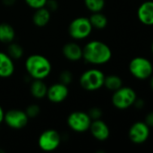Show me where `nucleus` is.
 Instances as JSON below:
<instances>
[{"instance_id": "obj_12", "label": "nucleus", "mask_w": 153, "mask_h": 153, "mask_svg": "<svg viewBox=\"0 0 153 153\" xmlns=\"http://www.w3.org/2000/svg\"><path fill=\"white\" fill-rule=\"evenodd\" d=\"M61 54L68 61L77 63L83 59V47L76 40L69 41L63 45Z\"/></svg>"}, {"instance_id": "obj_14", "label": "nucleus", "mask_w": 153, "mask_h": 153, "mask_svg": "<svg viewBox=\"0 0 153 153\" xmlns=\"http://www.w3.org/2000/svg\"><path fill=\"white\" fill-rule=\"evenodd\" d=\"M15 72L14 61L5 51H0V79H8Z\"/></svg>"}, {"instance_id": "obj_15", "label": "nucleus", "mask_w": 153, "mask_h": 153, "mask_svg": "<svg viewBox=\"0 0 153 153\" xmlns=\"http://www.w3.org/2000/svg\"><path fill=\"white\" fill-rule=\"evenodd\" d=\"M139 21L147 26L153 25V1L143 2L137 10Z\"/></svg>"}, {"instance_id": "obj_26", "label": "nucleus", "mask_w": 153, "mask_h": 153, "mask_svg": "<svg viewBox=\"0 0 153 153\" xmlns=\"http://www.w3.org/2000/svg\"><path fill=\"white\" fill-rule=\"evenodd\" d=\"M25 4L31 9L36 10L41 7H44L46 5L47 0H24Z\"/></svg>"}, {"instance_id": "obj_3", "label": "nucleus", "mask_w": 153, "mask_h": 153, "mask_svg": "<svg viewBox=\"0 0 153 153\" xmlns=\"http://www.w3.org/2000/svg\"><path fill=\"white\" fill-rule=\"evenodd\" d=\"M106 74L98 68H90L84 71L78 79L80 87L88 92L97 91L104 87Z\"/></svg>"}, {"instance_id": "obj_25", "label": "nucleus", "mask_w": 153, "mask_h": 153, "mask_svg": "<svg viewBox=\"0 0 153 153\" xmlns=\"http://www.w3.org/2000/svg\"><path fill=\"white\" fill-rule=\"evenodd\" d=\"M87 112L88 116L90 117L91 120L101 119L103 117V110L99 107H92Z\"/></svg>"}, {"instance_id": "obj_27", "label": "nucleus", "mask_w": 153, "mask_h": 153, "mask_svg": "<svg viewBox=\"0 0 153 153\" xmlns=\"http://www.w3.org/2000/svg\"><path fill=\"white\" fill-rule=\"evenodd\" d=\"M45 7L48 8L51 13H54L60 8V3L58 0H47Z\"/></svg>"}, {"instance_id": "obj_21", "label": "nucleus", "mask_w": 153, "mask_h": 153, "mask_svg": "<svg viewBox=\"0 0 153 153\" xmlns=\"http://www.w3.org/2000/svg\"><path fill=\"white\" fill-rule=\"evenodd\" d=\"M123 86V80L120 76L116 74H109L105 76V81H104V87L110 91H115L121 88Z\"/></svg>"}, {"instance_id": "obj_4", "label": "nucleus", "mask_w": 153, "mask_h": 153, "mask_svg": "<svg viewBox=\"0 0 153 153\" xmlns=\"http://www.w3.org/2000/svg\"><path fill=\"white\" fill-rule=\"evenodd\" d=\"M93 30L94 28L89 18L86 16H78L74 18L68 26L69 36L76 41L87 39L91 35Z\"/></svg>"}, {"instance_id": "obj_30", "label": "nucleus", "mask_w": 153, "mask_h": 153, "mask_svg": "<svg viewBox=\"0 0 153 153\" xmlns=\"http://www.w3.org/2000/svg\"><path fill=\"white\" fill-rule=\"evenodd\" d=\"M133 106H135L137 108H142L144 106V101L142 100H139L137 98L136 100H135V102H134V104H133Z\"/></svg>"}, {"instance_id": "obj_5", "label": "nucleus", "mask_w": 153, "mask_h": 153, "mask_svg": "<svg viewBox=\"0 0 153 153\" xmlns=\"http://www.w3.org/2000/svg\"><path fill=\"white\" fill-rule=\"evenodd\" d=\"M136 99V91L132 87L123 85L121 88L113 92L111 101L115 108L124 110L133 106Z\"/></svg>"}, {"instance_id": "obj_33", "label": "nucleus", "mask_w": 153, "mask_h": 153, "mask_svg": "<svg viewBox=\"0 0 153 153\" xmlns=\"http://www.w3.org/2000/svg\"><path fill=\"white\" fill-rule=\"evenodd\" d=\"M151 52H152V54H153V41H152V43H151Z\"/></svg>"}, {"instance_id": "obj_7", "label": "nucleus", "mask_w": 153, "mask_h": 153, "mask_svg": "<svg viewBox=\"0 0 153 153\" xmlns=\"http://www.w3.org/2000/svg\"><path fill=\"white\" fill-rule=\"evenodd\" d=\"M130 74L138 80H147L153 74L152 63L142 56H136L129 63Z\"/></svg>"}, {"instance_id": "obj_6", "label": "nucleus", "mask_w": 153, "mask_h": 153, "mask_svg": "<svg viewBox=\"0 0 153 153\" xmlns=\"http://www.w3.org/2000/svg\"><path fill=\"white\" fill-rule=\"evenodd\" d=\"M62 137L60 133L53 128H49L41 133L38 137L37 144L41 151L51 152L56 151L61 143Z\"/></svg>"}, {"instance_id": "obj_1", "label": "nucleus", "mask_w": 153, "mask_h": 153, "mask_svg": "<svg viewBox=\"0 0 153 153\" xmlns=\"http://www.w3.org/2000/svg\"><path fill=\"white\" fill-rule=\"evenodd\" d=\"M112 56L111 48L101 40H89L83 47V60L92 65H106L111 60Z\"/></svg>"}, {"instance_id": "obj_20", "label": "nucleus", "mask_w": 153, "mask_h": 153, "mask_svg": "<svg viewBox=\"0 0 153 153\" xmlns=\"http://www.w3.org/2000/svg\"><path fill=\"white\" fill-rule=\"evenodd\" d=\"M88 18H89V21H90L93 28L96 29V30H104L108 24L107 17L102 12L91 13V14Z\"/></svg>"}, {"instance_id": "obj_17", "label": "nucleus", "mask_w": 153, "mask_h": 153, "mask_svg": "<svg viewBox=\"0 0 153 153\" xmlns=\"http://www.w3.org/2000/svg\"><path fill=\"white\" fill-rule=\"evenodd\" d=\"M48 90V85L44 80L32 79V82L29 85V91L32 97L35 100H41L46 98Z\"/></svg>"}, {"instance_id": "obj_9", "label": "nucleus", "mask_w": 153, "mask_h": 153, "mask_svg": "<svg viewBox=\"0 0 153 153\" xmlns=\"http://www.w3.org/2000/svg\"><path fill=\"white\" fill-rule=\"evenodd\" d=\"M30 118L25 111L21 108H10L5 111L4 124L13 130H21L25 128L29 124Z\"/></svg>"}, {"instance_id": "obj_16", "label": "nucleus", "mask_w": 153, "mask_h": 153, "mask_svg": "<svg viewBox=\"0 0 153 153\" xmlns=\"http://www.w3.org/2000/svg\"><path fill=\"white\" fill-rule=\"evenodd\" d=\"M51 15L52 13L48 8H46L45 6L41 7L34 10L32 16V22L33 25L37 28H44L50 23L51 20Z\"/></svg>"}, {"instance_id": "obj_23", "label": "nucleus", "mask_w": 153, "mask_h": 153, "mask_svg": "<svg viewBox=\"0 0 153 153\" xmlns=\"http://www.w3.org/2000/svg\"><path fill=\"white\" fill-rule=\"evenodd\" d=\"M73 80H74L73 73L70 70H68V69L62 70L60 73L59 76H58V82H61L63 84H66L68 86L69 84H71Z\"/></svg>"}, {"instance_id": "obj_2", "label": "nucleus", "mask_w": 153, "mask_h": 153, "mask_svg": "<svg viewBox=\"0 0 153 153\" xmlns=\"http://www.w3.org/2000/svg\"><path fill=\"white\" fill-rule=\"evenodd\" d=\"M52 63L41 54H32L24 60V69L31 79L45 80L52 73Z\"/></svg>"}, {"instance_id": "obj_22", "label": "nucleus", "mask_w": 153, "mask_h": 153, "mask_svg": "<svg viewBox=\"0 0 153 153\" xmlns=\"http://www.w3.org/2000/svg\"><path fill=\"white\" fill-rule=\"evenodd\" d=\"M85 7L90 13L102 12L106 6V0H83Z\"/></svg>"}, {"instance_id": "obj_18", "label": "nucleus", "mask_w": 153, "mask_h": 153, "mask_svg": "<svg viewBox=\"0 0 153 153\" xmlns=\"http://www.w3.org/2000/svg\"><path fill=\"white\" fill-rule=\"evenodd\" d=\"M16 37L15 29L12 24L7 22H0V42L3 44H8L14 41Z\"/></svg>"}, {"instance_id": "obj_8", "label": "nucleus", "mask_w": 153, "mask_h": 153, "mask_svg": "<svg viewBox=\"0 0 153 153\" xmlns=\"http://www.w3.org/2000/svg\"><path fill=\"white\" fill-rule=\"evenodd\" d=\"M91 122L92 120L86 111H73L67 117L68 127L77 134H84L87 132Z\"/></svg>"}, {"instance_id": "obj_11", "label": "nucleus", "mask_w": 153, "mask_h": 153, "mask_svg": "<svg viewBox=\"0 0 153 153\" xmlns=\"http://www.w3.org/2000/svg\"><path fill=\"white\" fill-rule=\"evenodd\" d=\"M69 95V86L60 82H54L48 86L46 99L53 104H60L64 102Z\"/></svg>"}, {"instance_id": "obj_32", "label": "nucleus", "mask_w": 153, "mask_h": 153, "mask_svg": "<svg viewBox=\"0 0 153 153\" xmlns=\"http://www.w3.org/2000/svg\"><path fill=\"white\" fill-rule=\"evenodd\" d=\"M150 78H151V81H150V86H151V89L152 90V91H153V75H151Z\"/></svg>"}, {"instance_id": "obj_13", "label": "nucleus", "mask_w": 153, "mask_h": 153, "mask_svg": "<svg viewBox=\"0 0 153 153\" xmlns=\"http://www.w3.org/2000/svg\"><path fill=\"white\" fill-rule=\"evenodd\" d=\"M88 131L92 137L98 142H106L110 137V128L102 118L92 120Z\"/></svg>"}, {"instance_id": "obj_24", "label": "nucleus", "mask_w": 153, "mask_h": 153, "mask_svg": "<svg viewBox=\"0 0 153 153\" xmlns=\"http://www.w3.org/2000/svg\"><path fill=\"white\" fill-rule=\"evenodd\" d=\"M26 115L28 116V117L31 119H35L37 118L40 114H41V108L38 104H35V103H32V104H30L26 107V108L24 109Z\"/></svg>"}, {"instance_id": "obj_10", "label": "nucleus", "mask_w": 153, "mask_h": 153, "mask_svg": "<svg viewBox=\"0 0 153 153\" xmlns=\"http://www.w3.org/2000/svg\"><path fill=\"white\" fill-rule=\"evenodd\" d=\"M151 128L145 122L138 121L132 125L129 129L128 136L130 141L134 144H142L150 137Z\"/></svg>"}, {"instance_id": "obj_19", "label": "nucleus", "mask_w": 153, "mask_h": 153, "mask_svg": "<svg viewBox=\"0 0 153 153\" xmlns=\"http://www.w3.org/2000/svg\"><path fill=\"white\" fill-rule=\"evenodd\" d=\"M5 52L15 62V61H18L23 58V56L24 55V48L20 43L13 41V42H10L7 44Z\"/></svg>"}, {"instance_id": "obj_29", "label": "nucleus", "mask_w": 153, "mask_h": 153, "mask_svg": "<svg viewBox=\"0 0 153 153\" xmlns=\"http://www.w3.org/2000/svg\"><path fill=\"white\" fill-rule=\"evenodd\" d=\"M1 3L3 5L6 7H10V6H13L16 3V0H1Z\"/></svg>"}, {"instance_id": "obj_31", "label": "nucleus", "mask_w": 153, "mask_h": 153, "mask_svg": "<svg viewBox=\"0 0 153 153\" xmlns=\"http://www.w3.org/2000/svg\"><path fill=\"white\" fill-rule=\"evenodd\" d=\"M4 116H5V110L3 107L0 105V126L4 123Z\"/></svg>"}, {"instance_id": "obj_28", "label": "nucleus", "mask_w": 153, "mask_h": 153, "mask_svg": "<svg viewBox=\"0 0 153 153\" xmlns=\"http://www.w3.org/2000/svg\"><path fill=\"white\" fill-rule=\"evenodd\" d=\"M144 122L147 124V126H148L150 128L153 127V111L148 113V114L146 115V117H145V121H144Z\"/></svg>"}]
</instances>
